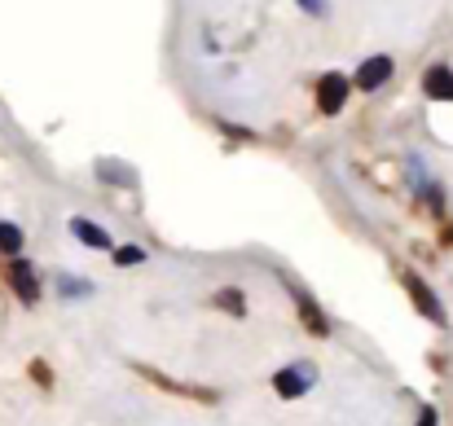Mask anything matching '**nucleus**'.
I'll list each match as a JSON object with an SVG mask.
<instances>
[{"mask_svg":"<svg viewBox=\"0 0 453 426\" xmlns=\"http://www.w3.org/2000/svg\"><path fill=\"white\" fill-rule=\"evenodd\" d=\"M348 93H352V80L339 75V71H326L321 84H317V110L321 115H339L343 102H348Z\"/></svg>","mask_w":453,"mask_h":426,"instance_id":"nucleus-1","label":"nucleus"},{"mask_svg":"<svg viewBox=\"0 0 453 426\" xmlns=\"http://www.w3.org/2000/svg\"><path fill=\"white\" fill-rule=\"evenodd\" d=\"M392 71H396V62H392L388 53H374V57H365V62L357 66V80H352V84H357L361 93H379V88L392 80Z\"/></svg>","mask_w":453,"mask_h":426,"instance_id":"nucleus-2","label":"nucleus"},{"mask_svg":"<svg viewBox=\"0 0 453 426\" xmlns=\"http://www.w3.org/2000/svg\"><path fill=\"white\" fill-rule=\"evenodd\" d=\"M405 290H410V299H414V308L427 316V321H436V325H445V308H441V299H436V290L423 282L418 273H405Z\"/></svg>","mask_w":453,"mask_h":426,"instance_id":"nucleus-3","label":"nucleus"},{"mask_svg":"<svg viewBox=\"0 0 453 426\" xmlns=\"http://www.w3.org/2000/svg\"><path fill=\"white\" fill-rule=\"evenodd\" d=\"M4 282L13 285V294H18L22 303H40V278H35V269H31L27 260H9Z\"/></svg>","mask_w":453,"mask_h":426,"instance_id":"nucleus-4","label":"nucleus"},{"mask_svg":"<svg viewBox=\"0 0 453 426\" xmlns=\"http://www.w3.org/2000/svg\"><path fill=\"white\" fill-rule=\"evenodd\" d=\"M308 387H312V369H308V365H291V369H278V374H273V392H278L282 400H300Z\"/></svg>","mask_w":453,"mask_h":426,"instance_id":"nucleus-5","label":"nucleus"},{"mask_svg":"<svg viewBox=\"0 0 453 426\" xmlns=\"http://www.w3.org/2000/svg\"><path fill=\"white\" fill-rule=\"evenodd\" d=\"M296 303H300L303 330H308V334H317V339H326V334H330V321H326V312L317 308V299H312L308 290H300V285H296Z\"/></svg>","mask_w":453,"mask_h":426,"instance_id":"nucleus-6","label":"nucleus"},{"mask_svg":"<svg viewBox=\"0 0 453 426\" xmlns=\"http://www.w3.org/2000/svg\"><path fill=\"white\" fill-rule=\"evenodd\" d=\"M423 93L432 97V102H453V66H427V75H423Z\"/></svg>","mask_w":453,"mask_h":426,"instance_id":"nucleus-7","label":"nucleus"},{"mask_svg":"<svg viewBox=\"0 0 453 426\" xmlns=\"http://www.w3.org/2000/svg\"><path fill=\"white\" fill-rule=\"evenodd\" d=\"M71 233H75L84 247H93V251H111V247H115V242H111V233H106V229H97V224H93V220H84V216H75V220H71Z\"/></svg>","mask_w":453,"mask_h":426,"instance_id":"nucleus-8","label":"nucleus"},{"mask_svg":"<svg viewBox=\"0 0 453 426\" xmlns=\"http://www.w3.org/2000/svg\"><path fill=\"white\" fill-rule=\"evenodd\" d=\"M0 251H4V255H18V251H22V229H18V224H4V220H0Z\"/></svg>","mask_w":453,"mask_h":426,"instance_id":"nucleus-9","label":"nucleus"},{"mask_svg":"<svg viewBox=\"0 0 453 426\" xmlns=\"http://www.w3.org/2000/svg\"><path fill=\"white\" fill-rule=\"evenodd\" d=\"M216 303L229 308V316H247V299H242V290H220Z\"/></svg>","mask_w":453,"mask_h":426,"instance_id":"nucleus-10","label":"nucleus"},{"mask_svg":"<svg viewBox=\"0 0 453 426\" xmlns=\"http://www.w3.org/2000/svg\"><path fill=\"white\" fill-rule=\"evenodd\" d=\"M142 260H146L142 247H119V251H115V264H119V269H133V264H142Z\"/></svg>","mask_w":453,"mask_h":426,"instance_id":"nucleus-11","label":"nucleus"},{"mask_svg":"<svg viewBox=\"0 0 453 426\" xmlns=\"http://www.w3.org/2000/svg\"><path fill=\"white\" fill-rule=\"evenodd\" d=\"M296 4H300L308 18H321V13H326V0H296Z\"/></svg>","mask_w":453,"mask_h":426,"instance_id":"nucleus-12","label":"nucleus"},{"mask_svg":"<svg viewBox=\"0 0 453 426\" xmlns=\"http://www.w3.org/2000/svg\"><path fill=\"white\" fill-rule=\"evenodd\" d=\"M31 378H35L40 387H49V378H53V374H49V365H40V361H35V365H31Z\"/></svg>","mask_w":453,"mask_h":426,"instance_id":"nucleus-13","label":"nucleus"},{"mask_svg":"<svg viewBox=\"0 0 453 426\" xmlns=\"http://www.w3.org/2000/svg\"><path fill=\"white\" fill-rule=\"evenodd\" d=\"M62 294H88V285L84 282H62Z\"/></svg>","mask_w":453,"mask_h":426,"instance_id":"nucleus-14","label":"nucleus"},{"mask_svg":"<svg viewBox=\"0 0 453 426\" xmlns=\"http://www.w3.org/2000/svg\"><path fill=\"white\" fill-rule=\"evenodd\" d=\"M418 426H441V418H436V409H423V414H418Z\"/></svg>","mask_w":453,"mask_h":426,"instance_id":"nucleus-15","label":"nucleus"}]
</instances>
